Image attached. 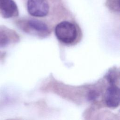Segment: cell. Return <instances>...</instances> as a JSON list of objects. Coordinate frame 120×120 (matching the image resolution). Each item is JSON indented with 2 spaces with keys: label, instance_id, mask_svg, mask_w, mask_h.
Wrapping results in <instances>:
<instances>
[{
  "label": "cell",
  "instance_id": "277c9868",
  "mask_svg": "<svg viewBox=\"0 0 120 120\" xmlns=\"http://www.w3.org/2000/svg\"><path fill=\"white\" fill-rule=\"evenodd\" d=\"M0 11L5 18L17 16L19 14L18 7L13 0H0Z\"/></svg>",
  "mask_w": 120,
  "mask_h": 120
},
{
  "label": "cell",
  "instance_id": "5b68a950",
  "mask_svg": "<svg viewBox=\"0 0 120 120\" xmlns=\"http://www.w3.org/2000/svg\"><path fill=\"white\" fill-rule=\"evenodd\" d=\"M13 31L6 28L0 27V47H5L16 38Z\"/></svg>",
  "mask_w": 120,
  "mask_h": 120
},
{
  "label": "cell",
  "instance_id": "52a82bcc",
  "mask_svg": "<svg viewBox=\"0 0 120 120\" xmlns=\"http://www.w3.org/2000/svg\"><path fill=\"white\" fill-rule=\"evenodd\" d=\"M119 0H107V6L112 10L115 11L120 10Z\"/></svg>",
  "mask_w": 120,
  "mask_h": 120
},
{
  "label": "cell",
  "instance_id": "8992f818",
  "mask_svg": "<svg viewBox=\"0 0 120 120\" xmlns=\"http://www.w3.org/2000/svg\"><path fill=\"white\" fill-rule=\"evenodd\" d=\"M27 23L30 29L38 33L45 34L48 33V26L45 23L41 21L32 19L29 20Z\"/></svg>",
  "mask_w": 120,
  "mask_h": 120
},
{
  "label": "cell",
  "instance_id": "3957f363",
  "mask_svg": "<svg viewBox=\"0 0 120 120\" xmlns=\"http://www.w3.org/2000/svg\"><path fill=\"white\" fill-rule=\"evenodd\" d=\"M105 104L109 108H115L120 104V92L119 88L115 84H110L105 93Z\"/></svg>",
  "mask_w": 120,
  "mask_h": 120
},
{
  "label": "cell",
  "instance_id": "ba28073f",
  "mask_svg": "<svg viewBox=\"0 0 120 120\" xmlns=\"http://www.w3.org/2000/svg\"><path fill=\"white\" fill-rule=\"evenodd\" d=\"M116 75L117 73L116 74L114 71L112 70L108 72V75H107V80L108 81L110 84H115L116 80L117 79V77H116Z\"/></svg>",
  "mask_w": 120,
  "mask_h": 120
},
{
  "label": "cell",
  "instance_id": "7a4b0ae2",
  "mask_svg": "<svg viewBox=\"0 0 120 120\" xmlns=\"http://www.w3.org/2000/svg\"><path fill=\"white\" fill-rule=\"evenodd\" d=\"M27 10L31 15L42 17L47 15L49 6L47 0H28Z\"/></svg>",
  "mask_w": 120,
  "mask_h": 120
},
{
  "label": "cell",
  "instance_id": "6da1fadb",
  "mask_svg": "<svg viewBox=\"0 0 120 120\" xmlns=\"http://www.w3.org/2000/svg\"><path fill=\"white\" fill-rule=\"evenodd\" d=\"M54 32L57 38L65 44H71L76 39L78 32L75 25L68 21H63L55 27Z\"/></svg>",
  "mask_w": 120,
  "mask_h": 120
},
{
  "label": "cell",
  "instance_id": "9c48e42d",
  "mask_svg": "<svg viewBox=\"0 0 120 120\" xmlns=\"http://www.w3.org/2000/svg\"><path fill=\"white\" fill-rule=\"evenodd\" d=\"M98 96V93L96 91L92 90L90 92L89 94L88 98L90 100H94Z\"/></svg>",
  "mask_w": 120,
  "mask_h": 120
}]
</instances>
